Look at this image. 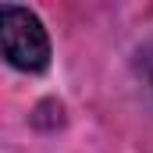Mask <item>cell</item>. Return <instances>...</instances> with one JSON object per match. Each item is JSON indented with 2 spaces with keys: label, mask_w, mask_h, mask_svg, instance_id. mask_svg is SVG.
I'll use <instances>...</instances> for the list:
<instances>
[{
  "label": "cell",
  "mask_w": 153,
  "mask_h": 153,
  "mask_svg": "<svg viewBox=\"0 0 153 153\" xmlns=\"http://www.w3.org/2000/svg\"><path fill=\"white\" fill-rule=\"evenodd\" d=\"M0 46H4L7 64L18 71H43L50 64L46 29L25 7H14V4L0 7Z\"/></svg>",
  "instance_id": "6da1fadb"
},
{
  "label": "cell",
  "mask_w": 153,
  "mask_h": 153,
  "mask_svg": "<svg viewBox=\"0 0 153 153\" xmlns=\"http://www.w3.org/2000/svg\"><path fill=\"white\" fill-rule=\"evenodd\" d=\"M143 71H146V78H150V85H153V43L143 50Z\"/></svg>",
  "instance_id": "7a4b0ae2"
}]
</instances>
